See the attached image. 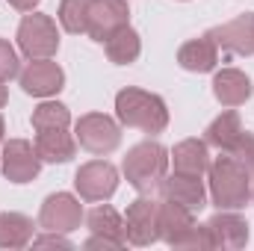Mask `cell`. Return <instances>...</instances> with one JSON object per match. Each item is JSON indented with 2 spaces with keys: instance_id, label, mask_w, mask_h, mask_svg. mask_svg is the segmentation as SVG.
<instances>
[{
  "instance_id": "16",
  "label": "cell",
  "mask_w": 254,
  "mask_h": 251,
  "mask_svg": "<svg viewBox=\"0 0 254 251\" xmlns=\"http://www.w3.org/2000/svg\"><path fill=\"white\" fill-rule=\"evenodd\" d=\"M18 83L33 98H51L65 86V71L51 60H30L27 68L18 74Z\"/></svg>"
},
{
  "instance_id": "5",
  "label": "cell",
  "mask_w": 254,
  "mask_h": 251,
  "mask_svg": "<svg viewBox=\"0 0 254 251\" xmlns=\"http://www.w3.org/2000/svg\"><path fill=\"white\" fill-rule=\"evenodd\" d=\"M15 39L27 60H51L60 51V30L51 15H39V12L24 15Z\"/></svg>"
},
{
  "instance_id": "13",
  "label": "cell",
  "mask_w": 254,
  "mask_h": 251,
  "mask_svg": "<svg viewBox=\"0 0 254 251\" xmlns=\"http://www.w3.org/2000/svg\"><path fill=\"white\" fill-rule=\"evenodd\" d=\"M207 36L216 42L219 51H228L237 57H254V12L237 15L234 21L207 30Z\"/></svg>"
},
{
  "instance_id": "10",
  "label": "cell",
  "mask_w": 254,
  "mask_h": 251,
  "mask_svg": "<svg viewBox=\"0 0 254 251\" xmlns=\"http://www.w3.org/2000/svg\"><path fill=\"white\" fill-rule=\"evenodd\" d=\"M74 189L83 201H107L119 189V169L107 160L83 163L74 175Z\"/></svg>"
},
{
  "instance_id": "20",
  "label": "cell",
  "mask_w": 254,
  "mask_h": 251,
  "mask_svg": "<svg viewBox=\"0 0 254 251\" xmlns=\"http://www.w3.org/2000/svg\"><path fill=\"white\" fill-rule=\"evenodd\" d=\"M169 163L175 166V172L181 175H204L210 169V145L204 139H184L172 148Z\"/></svg>"
},
{
  "instance_id": "28",
  "label": "cell",
  "mask_w": 254,
  "mask_h": 251,
  "mask_svg": "<svg viewBox=\"0 0 254 251\" xmlns=\"http://www.w3.org/2000/svg\"><path fill=\"white\" fill-rule=\"evenodd\" d=\"M33 246L36 249H71V240H65V234H57V231H45L42 237H33Z\"/></svg>"
},
{
  "instance_id": "6",
  "label": "cell",
  "mask_w": 254,
  "mask_h": 251,
  "mask_svg": "<svg viewBox=\"0 0 254 251\" xmlns=\"http://www.w3.org/2000/svg\"><path fill=\"white\" fill-rule=\"evenodd\" d=\"M74 136H77L80 148L104 157L122 145V125L104 113H89V116H80V122L74 127Z\"/></svg>"
},
{
  "instance_id": "30",
  "label": "cell",
  "mask_w": 254,
  "mask_h": 251,
  "mask_svg": "<svg viewBox=\"0 0 254 251\" xmlns=\"http://www.w3.org/2000/svg\"><path fill=\"white\" fill-rule=\"evenodd\" d=\"M6 101H9V92H6V83L0 80V107H6Z\"/></svg>"
},
{
  "instance_id": "19",
  "label": "cell",
  "mask_w": 254,
  "mask_h": 251,
  "mask_svg": "<svg viewBox=\"0 0 254 251\" xmlns=\"http://www.w3.org/2000/svg\"><path fill=\"white\" fill-rule=\"evenodd\" d=\"M36 151L42 163H68L77 154V136H71L68 127L36 130Z\"/></svg>"
},
{
  "instance_id": "4",
  "label": "cell",
  "mask_w": 254,
  "mask_h": 251,
  "mask_svg": "<svg viewBox=\"0 0 254 251\" xmlns=\"http://www.w3.org/2000/svg\"><path fill=\"white\" fill-rule=\"evenodd\" d=\"M160 240L172 249L187 251H207V231L195 222V213L175 204L160 201Z\"/></svg>"
},
{
  "instance_id": "17",
  "label": "cell",
  "mask_w": 254,
  "mask_h": 251,
  "mask_svg": "<svg viewBox=\"0 0 254 251\" xmlns=\"http://www.w3.org/2000/svg\"><path fill=\"white\" fill-rule=\"evenodd\" d=\"M252 80L240 68H222L213 77V98L222 107H243L252 98Z\"/></svg>"
},
{
  "instance_id": "8",
  "label": "cell",
  "mask_w": 254,
  "mask_h": 251,
  "mask_svg": "<svg viewBox=\"0 0 254 251\" xmlns=\"http://www.w3.org/2000/svg\"><path fill=\"white\" fill-rule=\"evenodd\" d=\"M86 228H89V240L86 249H107L119 251L127 246V231H125V216L119 210H113L110 204H98L95 210L86 213Z\"/></svg>"
},
{
  "instance_id": "23",
  "label": "cell",
  "mask_w": 254,
  "mask_h": 251,
  "mask_svg": "<svg viewBox=\"0 0 254 251\" xmlns=\"http://www.w3.org/2000/svg\"><path fill=\"white\" fill-rule=\"evenodd\" d=\"M33 231H36V225L24 213H12V210L0 213V249L15 251V249L30 246L33 243Z\"/></svg>"
},
{
  "instance_id": "14",
  "label": "cell",
  "mask_w": 254,
  "mask_h": 251,
  "mask_svg": "<svg viewBox=\"0 0 254 251\" xmlns=\"http://www.w3.org/2000/svg\"><path fill=\"white\" fill-rule=\"evenodd\" d=\"M157 192H160L163 201H175V204L187 207L192 213H198L201 207H207V187H204V181L198 175H181V172L166 175L160 181Z\"/></svg>"
},
{
  "instance_id": "21",
  "label": "cell",
  "mask_w": 254,
  "mask_h": 251,
  "mask_svg": "<svg viewBox=\"0 0 254 251\" xmlns=\"http://www.w3.org/2000/svg\"><path fill=\"white\" fill-rule=\"evenodd\" d=\"M243 133H246V130H243L240 116H237L234 110H225L222 116H216V119L207 125V130H204V142H207L210 148L222 151V154H231V151L237 148V142H240Z\"/></svg>"
},
{
  "instance_id": "27",
  "label": "cell",
  "mask_w": 254,
  "mask_h": 251,
  "mask_svg": "<svg viewBox=\"0 0 254 251\" xmlns=\"http://www.w3.org/2000/svg\"><path fill=\"white\" fill-rule=\"evenodd\" d=\"M231 157H234L249 175H254V133L246 130V133L240 136V142H237V148L231 151Z\"/></svg>"
},
{
  "instance_id": "12",
  "label": "cell",
  "mask_w": 254,
  "mask_h": 251,
  "mask_svg": "<svg viewBox=\"0 0 254 251\" xmlns=\"http://www.w3.org/2000/svg\"><path fill=\"white\" fill-rule=\"evenodd\" d=\"M86 219L80 198H74L71 192H54L45 198L42 210H39V228L42 231H57V234H71L80 228V222Z\"/></svg>"
},
{
  "instance_id": "7",
  "label": "cell",
  "mask_w": 254,
  "mask_h": 251,
  "mask_svg": "<svg viewBox=\"0 0 254 251\" xmlns=\"http://www.w3.org/2000/svg\"><path fill=\"white\" fill-rule=\"evenodd\" d=\"M125 231L130 246H154L160 240V201L151 195H139L136 201H130L125 213Z\"/></svg>"
},
{
  "instance_id": "3",
  "label": "cell",
  "mask_w": 254,
  "mask_h": 251,
  "mask_svg": "<svg viewBox=\"0 0 254 251\" xmlns=\"http://www.w3.org/2000/svg\"><path fill=\"white\" fill-rule=\"evenodd\" d=\"M122 172H125L127 184L142 192V195H151L154 189L160 187V181L169 175V151L154 142V139H145L139 145H133L127 151L125 163H122Z\"/></svg>"
},
{
  "instance_id": "9",
  "label": "cell",
  "mask_w": 254,
  "mask_h": 251,
  "mask_svg": "<svg viewBox=\"0 0 254 251\" xmlns=\"http://www.w3.org/2000/svg\"><path fill=\"white\" fill-rule=\"evenodd\" d=\"M0 172L12 184H30L42 172V157L33 142L27 139H9L0 148Z\"/></svg>"
},
{
  "instance_id": "2",
  "label": "cell",
  "mask_w": 254,
  "mask_h": 251,
  "mask_svg": "<svg viewBox=\"0 0 254 251\" xmlns=\"http://www.w3.org/2000/svg\"><path fill=\"white\" fill-rule=\"evenodd\" d=\"M116 116L125 127H136L142 133H163L169 127V107L160 95L127 86L116 95Z\"/></svg>"
},
{
  "instance_id": "24",
  "label": "cell",
  "mask_w": 254,
  "mask_h": 251,
  "mask_svg": "<svg viewBox=\"0 0 254 251\" xmlns=\"http://www.w3.org/2000/svg\"><path fill=\"white\" fill-rule=\"evenodd\" d=\"M89 6H92V0H63L60 3V24H63L65 33H74V36H80V33H86V27H89Z\"/></svg>"
},
{
  "instance_id": "15",
  "label": "cell",
  "mask_w": 254,
  "mask_h": 251,
  "mask_svg": "<svg viewBox=\"0 0 254 251\" xmlns=\"http://www.w3.org/2000/svg\"><path fill=\"white\" fill-rule=\"evenodd\" d=\"M130 24V9L127 0H92L89 6V27L86 36H92L95 42H107L119 27Z\"/></svg>"
},
{
  "instance_id": "26",
  "label": "cell",
  "mask_w": 254,
  "mask_h": 251,
  "mask_svg": "<svg viewBox=\"0 0 254 251\" xmlns=\"http://www.w3.org/2000/svg\"><path fill=\"white\" fill-rule=\"evenodd\" d=\"M18 74H21V63H18L15 48H12L6 39H0V80L6 83V80H12V77H18Z\"/></svg>"
},
{
  "instance_id": "18",
  "label": "cell",
  "mask_w": 254,
  "mask_h": 251,
  "mask_svg": "<svg viewBox=\"0 0 254 251\" xmlns=\"http://www.w3.org/2000/svg\"><path fill=\"white\" fill-rule=\"evenodd\" d=\"M178 65L184 71H192V74H207V71H216L219 65V48L216 42L204 33L198 39H190L181 45L178 51Z\"/></svg>"
},
{
  "instance_id": "11",
  "label": "cell",
  "mask_w": 254,
  "mask_h": 251,
  "mask_svg": "<svg viewBox=\"0 0 254 251\" xmlns=\"http://www.w3.org/2000/svg\"><path fill=\"white\" fill-rule=\"evenodd\" d=\"M207 251H240L249 246V222L237 210H219L207 225Z\"/></svg>"
},
{
  "instance_id": "29",
  "label": "cell",
  "mask_w": 254,
  "mask_h": 251,
  "mask_svg": "<svg viewBox=\"0 0 254 251\" xmlns=\"http://www.w3.org/2000/svg\"><path fill=\"white\" fill-rule=\"evenodd\" d=\"M6 3H9L12 9H18V12H33L42 0H6Z\"/></svg>"
},
{
  "instance_id": "1",
  "label": "cell",
  "mask_w": 254,
  "mask_h": 251,
  "mask_svg": "<svg viewBox=\"0 0 254 251\" xmlns=\"http://www.w3.org/2000/svg\"><path fill=\"white\" fill-rule=\"evenodd\" d=\"M207 184H210V198L219 210H243L252 201V175L231 154L210 160Z\"/></svg>"
},
{
  "instance_id": "22",
  "label": "cell",
  "mask_w": 254,
  "mask_h": 251,
  "mask_svg": "<svg viewBox=\"0 0 254 251\" xmlns=\"http://www.w3.org/2000/svg\"><path fill=\"white\" fill-rule=\"evenodd\" d=\"M104 51H107V57H110V63L116 65H130L139 60V54H142V39H139V33L125 24V27H119L107 42H104Z\"/></svg>"
},
{
  "instance_id": "32",
  "label": "cell",
  "mask_w": 254,
  "mask_h": 251,
  "mask_svg": "<svg viewBox=\"0 0 254 251\" xmlns=\"http://www.w3.org/2000/svg\"><path fill=\"white\" fill-rule=\"evenodd\" d=\"M252 198H254V187H252Z\"/></svg>"
},
{
  "instance_id": "25",
  "label": "cell",
  "mask_w": 254,
  "mask_h": 251,
  "mask_svg": "<svg viewBox=\"0 0 254 251\" xmlns=\"http://www.w3.org/2000/svg\"><path fill=\"white\" fill-rule=\"evenodd\" d=\"M33 130H51V127H68L71 125V113L60 101H42L33 110Z\"/></svg>"
},
{
  "instance_id": "31",
  "label": "cell",
  "mask_w": 254,
  "mask_h": 251,
  "mask_svg": "<svg viewBox=\"0 0 254 251\" xmlns=\"http://www.w3.org/2000/svg\"><path fill=\"white\" fill-rule=\"evenodd\" d=\"M3 139H6V122H3V116H0V145H3Z\"/></svg>"
}]
</instances>
